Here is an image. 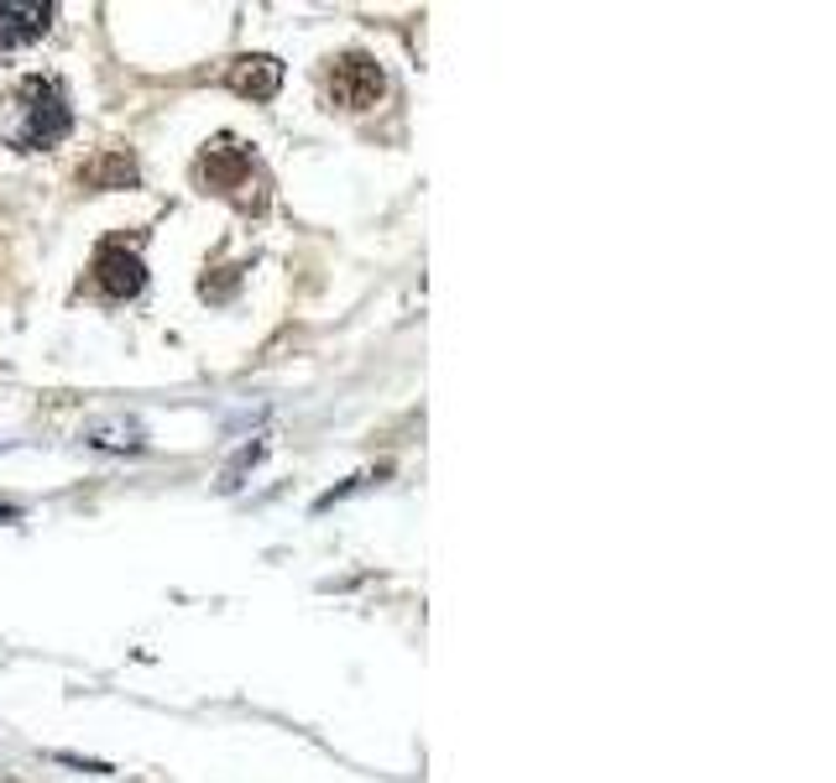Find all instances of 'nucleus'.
Here are the masks:
<instances>
[{"label":"nucleus","instance_id":"obj_3","mask_svg":"<svg viewBox=\"0 0 836 783\" xmlns=\"http://www.w3.org/2000/svg\"><path fill=\"white\" fill-rule=\"evenodd\" d=\"M199 178H205L215 194H230V199H240V205H252L246 188L256 184V162L240 141L220 137L215 147H205V157H199Z\"/></svg>","mask_w":836,"mask_h":783},{"label":"nucleus","instance_id":"obj_5","mask_svg":"<svg viewBox=\"0 0 836 783\" xmlns=\"http://www.w3.org/2000/svg\"><path fill=\"white\" fill-rule=\"evenodd\" d=\"M52 6H37V0H6L0 6V48H21V42H37L48 32Z\"/></svg>","mask_w":836,"mask_h":783},{"label":"nucleus","instance_id":"obj_6","mask_svg":"<svg viewBox=\"0 0 836 783\" xmlns=\"http://www.w3.org/2000/svg\"><path fill=\"white\" fill-rule=\"evenodd\" d=\"M277 85H283V63L277 58H236L230 63V89L236 95H246V100H273Z\"/></svg>","mask_w":836,"mask_h":783},{"label":"nucleus","instance_id":"obj_2","mask_svg":"<svg viewBox=\"0 0 836 783\" xmlns=\"http://www.w3.org/2000/svg\"><path fill=\"white\" fill-rule=\"evenodd\" d=\"M325 89L341 110H372V105L382 100V69H376L366 52H345V58L330 63Z\"/></svg>","mask_w":836,"mask_h":783},{"label":"nucleus","instance_id":"obj_7","mask_svg":"<svg viewBox=\"0 0 836 783\" xmlns=\"http://www.w3.org/2000/svg\"><path fill=\"white\" fill-rule=\"evenodd\" d=\"M131 178H137V162H131L126 152H110L100 168L89 172V184H100V188H126Z\"/></svg>","mask_w":836,"mask_h":783},{"label":"nucleus","instance_id":"obj_1","mask_svg":"<svg viewBox=\"0 0 836 783\" xmlns=\"http://www.w3.org/2000/svg\"><path fill=\"white\" fill-rule=\"evenodd\" d=\"M69 95L52 85V79H21L6 105H0V137L11 141L17 152H42L52 141L69 137Z\"/></svg>","mask_w":836,"mask_h":783},{"label":"nucleus","instance_id":"obj_4","mask_svg":"<svg viewBox=\"0 0 836 783\" xmlns=\"http://www.w3.org/2000/svg\"><path fill=\"white\" fill-rule=\"evenodd\" d=\"M95 277H100V288L110 298H137L141 283H147V267H141L137 251H126V246H105L100 261H95Z\"/></svg>","mask_w":836,"mask_h":783},{"label":"nucleus","instance_id":"obj_8","mask_svg":"<svg viewBox=\"0 0 836 783\" xmlns=\"http://www.w3.org/2000/svg\"><path fill=\"white\" fill-rule=\"evenodd\" d=\"M256 460H262V444H252V449H240V455H236V465H230V470H225V480H220L225 492H236V486H240V470H246V465H256Z\"/></svg>","mask_w":836,"mask_h":783}]
</instances>
